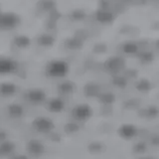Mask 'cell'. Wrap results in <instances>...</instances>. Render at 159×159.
Segmentation results:
<instances>
[{
	"label": "cell",
	"instance_id": "ba28073f",
	"mask_svg": "<svg viewBox=\"0 0 159 159\" xmlns=\"http://www.w3.org/2000/svg\"><path fill=\"white\" fill-rule=\"evenodd\" d=\"M96 19L102 24H111L113 22L114 16L107 9H99L96 13Z\"/></svg>",
	"mask_w": 159,
	"mask_h": 159
},
{
	"label": "cell",
	"instance_id": "2e32d148",
	"mask_svg": "<svg viewBox=\"0 0 159 159\" xmlns=\"http://www.w3.org/2000/svg\"><path fill=\"white\" fill-rule=\"evenodd\" d=\"M23 112V107L18 103H12L8 107V113L11 117H21Z\"/></svg>",
	"mask_w": 159,
	"mask_h": 159
},
{
	"label": "cell",
	"instance_id": "7402d4cb",
	"mask_svg": "<svg viewBox=\"0 0 159 159\" xmlns=\"http://www.w3.org/2000/svg\"><path fill=\"white\" fill-rule=\"evenodd\" d=\"M0 12H1V7H0Z\"/></svg>",
	"mask_w": 159,
	"mask_h": 159
},
{
	"label": "cell",
	"instance_id": "5bb4252c",
	"mask_svg": "<svg viewBox=\"0 0 159 159\" xmlns=\"http://www.w3.org/2000/svg\"><path fill=\"white\" fill-rule=\"evenodd\" d=\"M17 87L12 83H2L0 84V94L3 97H10L16 93Z\"/></svg>",
	"mask_w": 159,
	"mask_h": 159
},
{
	"label": "cell",
	"instance_id": "8fae6325",
	"mask_svg": "<svg viewBox=\"0 0 159 159\" xmlns=\"http://www.w3.org/2000/svg\"><path fill=\"white\" fill-rule=\"evenodd\" d=\"M55 37L51 34H48V33H44L41 34L40 36H38L37 38V44L39 46H41L43 48H50L52 47L53 45L55 44Z\"/></svg>",
	"mask_w": 159,
	"mask_h": 159
},
{
	"label": "cell",
	"instance_id": "30bf717a",
	"mask_svg": "<svg viewBox=\"0 0 159 159\" xmlns=\"http://www.w3.org/2000/svg\"><path fill=\"white\" fill-rule=\"evenodd\" d=\"M27 149H28V152L35 157H38L40 155H42L43 152H44L43 144L40 143L39 141H37L36 139H33V140H31L28 143Z\"/></svg>",
	"mask_w": 159,
	"mask_h": 159
},
{
	"label": "cell",
	"instance_id": "7c38bea8",
	"mask_svg": "<svg viewBox=\"0 0 159 159\" xmlns=\"http://www.w3.org/2000/svg\"><path fill=\"white\" fill-rule=\"evenodd\" d=\"M37 9L38 11L50 13L54 9H56V4L53 0H39L37 3Z\"/></svg>",
	"mask_w": 159,
	"mask_h": 159
},
{
	"label": "cell",
	"instance_id": "e0dca14e",
	"mask_svg": "<svg viewBox=\"0 0 159 159\" xmlns=\"http://www.w3.org/2000/svg\"><path fill=\"white\" fill-rule=\"evenodd\" d=\"M65 46L70 50H78L83 46V41H81L80 39L73 37L68 39L66 42H65Z\"/></svg>",
	"mask_w": 159,
	"mask_h": 159
},
{
	"label": "cell",
	"instance_id": "6da1fadb",
	"mask_svg": "<svg viewBox=\"0 0 159 159\" xmlns=\"http://www.w3.org/2000/svg\"><path fill=\"white\" fill-rule=\"evenodd\" d=\"M70 71L69 64L64 60H53L49 62L45 69V73L49 78L60 79L66 77Z\"/></svg>",
	"mask_w": 159,
	"mask_h": 159
},
{
	"label": "cell",
	"instance_id": "9c48e42d",
	"mask_svg": "<svg viewBox=\"0 0 159 159\" xmlns=\"http://www.w3.org/2000/svg\"><path fill=\"white\" fill-rule=\"evenodd\" d=\"M12 44L17 49L24 50L27 49L31 45V40L26 35H16L12 39Z\"/></svg>",
	"mask_w": 159,
	"mask_h": 159
},
{
	"label": "cell",
	"instance_id": "4fadbf2b",
	"mask_svg": "<svg viewBox=\"0 0 159 159\" xmlns=\"http://www.w3.org/2000/svg\"><path fill=\"white\" fill-rule=\"evenodd\" d=\"M64 107H65L64 102L62 101L61 98H58L50 99L48 104H47L48 109H49L50 111H52V112H60V111H62L63 109H64Z\"/></svg>",
	"mask_w": 159,
	"mask_h": 159
},
{
	"label": "cell",
	"instance_id": "ffe728a7",
	"mask_svg": "<svg viewBox=\"0 0 159 159\" xmlns=\"http://www.w3.org/2000/svg\"><path fill=\"white\" fill-rule=\"evenodd\" d=\"M60 89H61L62 92H65V93H69V92H72L73 89V84L69 82H66V83H63L61 86H60Z\"/></svg>",
	"mask_w": 159,
	"mask_h": 159
},
{
	"label": "cell",
	"instance_id": "44dd1931",
	"mask_svg": "<svg viewBox=\"0 0 159 159\" xmlns=\"http://www.w3.org/2000/svg\"><path fill=\"white\" fill-rule=\"evenodd\" d=\"M156 48L159 50V40H157V41H156Z\"/></svg>",
	"mask_w": 159,
	"mask_h": 159
},
{
	"label": "cell",
	"instance_id": "8992f818",
	"mask_svg": "<svg viewBox=\"0 0 159 159\" xmlns=\"http://www.w3.org/2000/svg\"><path fill=\"white\" fill-rule=\"evenodd\" d=\"M104 67L111 73H117L124 67V61L120 57H111L104 63Z\"/></svg>",
	"mask_w": 159,
	"mask_h": 159
},
{
	"label": "cell",
	"instance_id": "52a82bcc",
	"mask_svg": "<svg viewBox=\"0 0 159 159\" xmlns=\"http://www.w3.org/2000/svg\"><path fill=\"white\" fill-rule=\"evenodd\" d=\"M26 97L28 101L33 103H41L46 99V93H45L42 89H30L27 93Z\"/></svg>",
	"mask_w": 159,
	"mask_h": 159
},
{
	"label": "cell",
	"instance_id": "5b68a950",
	"mask_svg": "<svg viewBox=\"0 0 159 159\" xmlns=\"http://www.w3.org/2000/svg\"><path fill=\"white\" fill-rule=\"evenodd\" d=\"M18 64L12 59L0 58V75H8L17 71Z\"/></svg>",
	"mask_w": 159,
	"mask_h": 159
},
{
	"label": "cell",
	"instance_id": "9a60e30c",
	"mask_svg": "<svg viewBox=\"0 0 159 159\" xmlns=\"http://www.w3.org/2000/svg\"><path fill=\"white\" fill-rule=\"evenodd\" d=\"M119 134L124 139H130L136 134V129L131 124H125V125H122L120 127Z\"/></svg>",
	"mask_w": 159,
	"mask_h": 159
},
{
	"label": "cell",
	"instance_id": "277c9868",
	"mask_svg": "<svg viewBox=\"0 0 159 159\" xmlns=\"http://www.w3.org/2000/svg\"><path fill=\"white\" fill-rule=\"evenodd\" d=\"M93 116L92 107L86 103H81L76 106L72 111V116L79 121H87Z\"/></svg>",
	"mask_w": 159,
	"mask_h": 159
},
{
	"label": "cell",
	"instance_id": "ac0fdd59",
	"mask_svg": "<svg viewBox=\"0 0 159 159\" xmlns=\"http://www.w3.org/2000/svg\"><path fill=\"white\" fill-rule=\"evenodd\" d=\"M123 51L127 54H135L138 52V47L135 43L133 42H127L122 46Z\"/></svg>",
	"mask_w": 159,
	"mask_h": 159
},
{
	"label": "cell",
	"instance_id": "7a4b0ae2",
	"mask_svg": "<svg viewBox=\"0 0 159 159\" xmlns=\"http://www.w3.org/2000/svg\"><path fill=\"white\" fill-rule=\"evenodd\" d=\"M21 24V18L14 12H0V31H11Z\"/></svg>",
	"mask_w": 159,
	"mask_h": 159
},
{
	"label": "cell",
	"instance_id": "d6986e66",
	"mask_svg": "<svg viewBox=\"0 0 159 159\" xmlns=\"http://www.w3.org/2000/svg\"><path fill=\"white\" fill-rule=\"evenodd\" d=\"M84 16H86V14H84V12L82 11V10H74V11L70 14V18L74 20V21H81V20L84 18Z\"/></svg>",
	"mask_w": 159,
	"mask_h": 159
},
{
	"label": "cell",
	"instance_id": "3957f363",
	"mask_svg": "<svg viewBox=\"0 0 159 159\" xmlns=\"http://www.w3.org/2000/svg\"><path fill=\"white\" fill-rule=\"evenodd\" d=\"M32 127L35 131L39 133H49L53 130L55 125L54 122L50 118L45 116H39L33 120Z\"/></svg>",
	"mask_w": 159,
	"mask_h": 159
}]
</instances>
